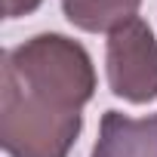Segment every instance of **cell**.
Masks as SVG:
<instances>
[{
    "instance_id": "cell-5",
    "label": "cell",
    "mask_w": 157,
    "mask_h": 157,
    "mask_svg": "<svg viewBox=\"0 0 157 157\" xmlns=\"http://www.w3.org/2000/svg\"><path fill=\"white\" fill-rule=\"evenodd\" d=\"M43 6V0H3V16L6 19H22V16H31Z\"/></svg>"
},
{
    "instance_id": "cell-2",
    "label": "cell",
    "mask_w": 157,
    "mask_h": 157,
    "mask_svg": "<svg viewBox=\"0 0 157 157\" xmlns=\"http://www.w3.org/2000/svg\"><path fill=\"white\" fill-rule=\"evenodd\" d=\"M105 77L108 90L129 105H148L157 99V37L145 19L136 16L108 34Z\"/></svg>"
},
{
    "instance_id": "cell-1",
    "label": "cell",
    "mask_w": 157,
    "mask_h": 157,
    "mask_svg": "<svg viewBox=\"0 0 157 157\" xmlns=\"http://www.w3.org/2000/svg\"><path fill=\"white\" fill-rule=\"evenodd\" d=\"M96 96L83 43L46 31L3 52L0 145L10 157H68Z\"/></svg>"
},
{
    "instance_id": "cell-4",
    "label": "cell",
    "mask_w": 157,
    "mask_h": 157,
    "mask_svg": "<svg viewBox=\"0 0 157 157\" xmlns=\"http://www.w3.org/2000/svg\"><path fill=\"white\" fill-rule=\"evenodd\" d=\"M142 0H62L65 19L86 34H111L139 16Z\"/></svg>"
},
{
    "instance_id": "cell-3",
    "label": "cell",
    "mask_w": 157,
    "mask_h": 157,
    "mask_svg": "<svg viewBox=\"0 0 157 157\" xmlns=\"http://www.w3.org/2000/svg\"><path fill=\"white\" fill-rule=\"evenodd\" d=\"M90 157H157V111L148 117L105 111Z\"/></svg>"
}]
</instances>
